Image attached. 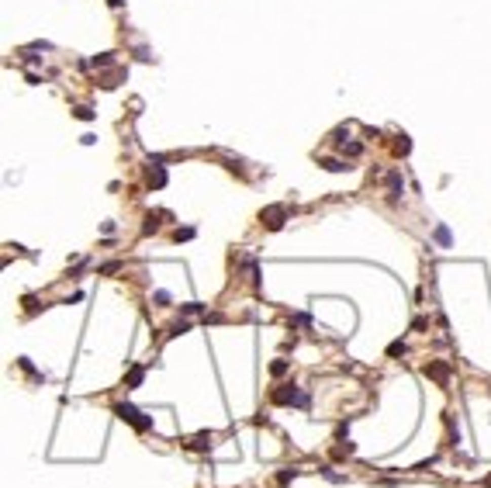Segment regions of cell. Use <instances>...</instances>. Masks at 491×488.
Listing matches in <instances>:
<instances>
[{"label":"cell","mask_w":491,"mask_h":488,"mask_svg":"<svg viewBox=\"0 0 491 488\" xmlns=\"http://www.w3.org/2000/svg\"><path fill=\"white\" fill-rule=\"evenodd\" d=\"M284 218H287V208H284V204H270V208L259 212V222H263L267 229H274V232L284 225Z\"/></svg>","instance_id":"3"},{"label":"cell","mask_w":491,"mask_h":488,"mask_svg":"<svg viewBox=\"0 0 491 488\" xmlns=\"http://www.w3.org/2000/svg\"><path fill=\"white\" fill-rule=\"evenodd\" d=\"M401 353H408V346H405L401 339H394L391 346H388V357H401Z\"/></svg>","instance_id":"13"},{"label":"cell","mask_w":491,"mask_h":488,"mask_svg":"<svg viewBox=\"0 0 491 488\" xmlns=\"http://www.w3.org/2000/svg\"><path fill=\"white\" fill-rule=\"evenodd\" d=\"M343 149H346V156H350V159H356L360 153H363V146H360V142H350V146H343Z\"/></svg>","instance_id":"15"},{"label":"cell","mask_w":491,"mask_h":488,"mask_svg":"<svg viewBox=\"0 0 491 488\" xmlns=\"http://www.w3.org/2000/svg\"><path fill=\"white\" fill-rule=\"evenodd\" d=\"M115 415H118L121 423L135 426L138 433H149V430H153V419H149V415H142V412H138L135 405H128V402H118V405H115Z\"/></svg>","instance_id":"1"},{"label":"cell","mask_w":491,"mask_h":488,"mask_svg":"<svg viewBox=\"0 0 491 488\" xmlns=\"http://www.w3.org/2000/svg\"><path fill=\"white\" fill-rule=\"evenodd\" d=\"M77 118H80V121H90L94 111H90V108H77Z\"/></svg>","instance_id":"21"},{"label":"cell","mask_w":491,"mask_h":488,"mask_svg":"<svg viewBox=\"0 0 491 488\" xmlns=\"http://www.w3.org/2000/svg\"><path fill=\"white\" fill-rule=\"evenodd\" d=\"M201 308H204V305H201V301H187V305H183V308H180V312H183V315H197V312H201Z\"/></svg>","instance_id":"16"},{"label":"cell","mask_w":491,"mask_h":488,"mask_svg":"<svg viewBox=\"0 0 491 488\" xmlns=\"http://www.w3.org/2000/svg\"><path fill=\"white\" fill-rule=\"evenodd\" d=\"M270 374H274V377L287 374V360H274V364H270Z\"/></svg>","instance_id":"14"},{"label":"cell","mask_w":491,"mask_h":488,"mask_svg":"<svg viewBox=\"0 0 491 488\" xmlns=\"http://www.w3.org/2000/svg\"><path fill=\"white\" fill-rule=\"evenodd\" d=\"M408 149H412L408 135H398V142H394V156H408Z\"/></svg>","instance_id":"9"},{"label":"cell","mask_w":491,"mask_h":488,"mask_svg":"<svg viewBox=\"0 0 491 488\" xmlns=\"http://www.w3.org/2000/svg\"><path fill=\"white\" fill-rule=\"evenodd\" d=\"M173 239H177V242H187V239H194V229H177Z\"/></svg>","instance_id":"17"},{"label":"cell","mask_w":491,"mask_h":488,"mask_svg":"<svg viewBox=\"0 0 491 488\" xmlns=\"http://www.w3.org/2000/svg\"><path fill=\"white\" fill-rule=\"evenodd\" d=\"M294 478H297V468H284V471H280V474H277V485L284 488V485H287V481H294Z\"/></svg>","instance_id":"10"},{"label":"cell","mask_w":491,"mask_h":488,"mask_svg":"<svg viewBox=\"0 0 491 488\" xmlns=\"http://www.w3.org/2000/svg\"><path fill=\"white\" fill-rule=\"evenodd\" d=\"M318 166H325L329 173H343V170H346L343 159H329V156H318Z\"/></svg>","instance_id":"7"},{"label":"cell","mask_w":491,"mask_h":488,"mask_svg":"<svg viewBox=\"0 0 491 488\" xmlns=\"http://www.w3.org/2000/svg\"><path fill=\"white\" fill-rule=\"evenodd\" d=\"M145 184H149V187H166V170L159 166V159H156V166L149 163V170H145Z\"/></svg>","instance_id":"5"},{"label":"cell","mask_w":491,"mask_h":488,"mask_svg":"<svg viewBox=\"0 0 491 488\" xmlns=\"http://www.w3.org/2000/svg\"><path fill=\"white\" fill-rule=\"evenodd\" d=\"M426 377H432L439 388H446V385H450V364H443V360H432V364H426Z\"/></svg>","instance_id":"4"},{"label":"cell","mask_w":491,"mask_h":488,"mask_svg":"<svg viewBox=\"0 0 491 488\" xmlns=\"http://www.w3.org/2000/svg\"><path fill=\"white\" fill-rule=\"evenodd\" d=\"M332 454H335V457H350V454H353V443H346V447H335Z\"/></svg>","instance_id":"20"},{"label":"cell","mask_w":491,"mask_h":488,"mask_svg":"<svg viewBox=\"0 0 491 488\" xmlns=\"http://www.w3.org/2000/svg\"><path fill=\"white\" fill-rule=\"evenodd\" d=\"M187 447H191V450H208V447H211V433H197Z\"/></svg>","instance_id":"8"},{"label":"cell","mask_w":491,"mask_h":488,"mask_svg":"<svg viewBox=\"0 0 491 488\" xmlns=\"http://www.w3.org/2000/svg\"><path fill=\"white\" fill-rule=\"evenodd\" d=\"M270 398H274V405H308V395H301L294 385H280V388H274Z\"/></svg>","instance_id":"2"},{"label":"cell","mask_w":491,"mask_h":488,"mask_svg":"<svg viewBox=\"0 0 491 488\" xmlns=\"http://www.w3.org/2000/svg\"><path fill=\"white\" fill-rule=\"evenodd\" d=\"M191 329V322H177V326H173V329H170V336H183V332Z\"/></svg>","instance_id":"18"},{"label":"cell","mask_w":491,"mask_h":488,"mask_svg":"<svg viewBox=\"0 0 491 488\" xmlns=\"http://www.w3.org/2000/svg\"><path fill=\"white\" fill-rule=\"evenodd\" d=\"M156 218H159V212H156V215H153V212L145 215V225H142V232H145V235H149V232H156V229H159V222H156Z\"/></svg>","instance_id":"12"},{"label":"cell","mask_w":491,"mask_h":488,"mask_svg":"<svg viewBox=\"0 0 491 488\" xmlns=\"http://www.w3.org/2000/svg\"><path fill=\"white\" fill-rule=\"evenodd\" d=\"M436 239H439V242H443V246H450V232H446V229H443V225H439V229H436Z\"/></svg>","instance_id":"19"},{"label":"cell","mask_w":491,"mask_h":488,"mask_svg":"<svg viewBox=\"0 0 491 488\" xmlns=\"http://www.w3.org/2000/svg\"><path fill=\"white\" fill-rule=\"evenodd\" d=\"M142 377H145V367H142V364H135L132 371L125 374V385H128V388H138V385H142Z\"/></svg>","instance_id":"6"},{"label":"cell","mask_w":491,"mask_h":488,"mask_svg":"<svg viewBox=\"0 0 491 488\" xmlns=\"http://www.w3.org/2000/svg\"><path fill=\"white\" fill-rule=\"evenodd\" d=\"M111 62H115V52H100L90 59V66H111Z\"/></svg>","instance_id":"11"},{"label":"cell","mask_w":491,"mask_h":488,"mask_svg":"<svg viewBox=\"0 0 491 488\" xmlns=\"http://www.w3.org/2000/svg\"><path fill=\"white\" fill-rule=\"evenodd\" d=\"M121 270V263H104V267H100V273H118Z\"/></svg>","instance_id":"22"},{"label":"cell","mask_w":491,"mask_h":488,"mask_svg":"<svg viewBox=\"0 0 491 488\" xmlns=\"http://www.w3.org/2000/svg\"><path fill=\"white\" fill-rule=\"evenodd\" d=\"M107 4H111V7H121V0H107Z\"/></svg>","instance_id":"23"}]
</instances>
